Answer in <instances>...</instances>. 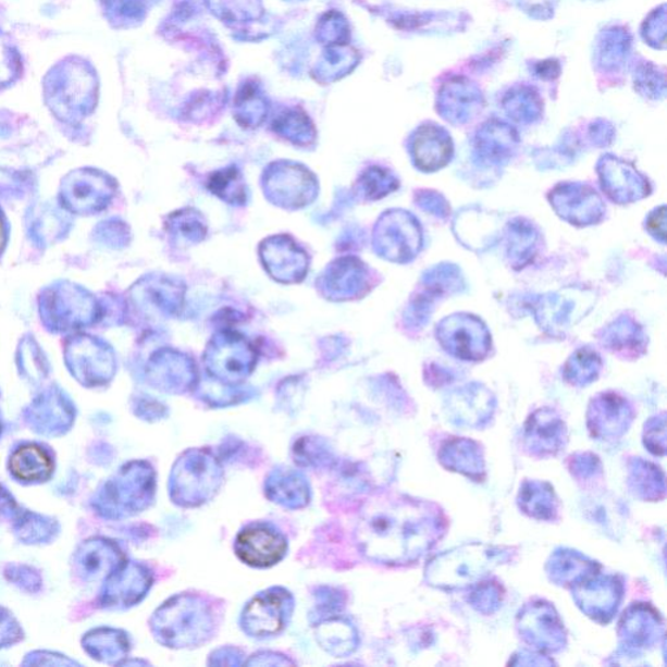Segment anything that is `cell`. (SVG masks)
Instances as JSON below:
<instances>
[{
    "mask_svg": "<svg viewBox=\"0 0 667 667\" xmlns=\"http://www.w3.org/2000/svg\"><path fill=\"white\" fill-rule=\"evenodd\" d=\"M445 519L437 507L408 498L373 502L362 512L358 528L362 553L374 563L409 565L439 543Z\"/></svg>",
    "mask_w": 667,
    "mask_h": 667,
    "instance_id": "1",
    "label": "cell"
},
{
    "mask_svg": "<svg viewBox=\"0 0 667 667\" xmlns=\"http://www.w3.org/2000/svg\"><path fill=\"white\" fill-rule=\"evenodd\" d=\"M511 556L508 547L487 544L471 543L453 547L429 560L425 581L439 590H466L508 563Z\"/></svg>",
    "mask_w": 667,
    "mask_h": 667,
    "instance_id": "2",
    "label": "cell"
},
{
    "mask_svg": "<svg viewBox=\"0 0 667 667\" xmlns=\"http://www.w3.org/2000/svg\"><path fill=\"white\" fill-rule=\"evenodd\" d=\"M162 642L175 649L201 644L213 629L209 607L201 600L181 596L170 600L157 614Z\"/></svg>",
    "mask_w": 667,
    "mask_h": 667,
    "instance_id": "3",
    "label": "cell"
},
{
    "mask_svg": "<svg viewBox=\"0 0 667 667\" xmlns=\"http://www.w3.org/2000/svg\"><path fill=\"white\" fill-rule=\"evenodd\" d=\"M263 189L269 200L287 209L307 207L319 194V184L301 164L274 163L263 175Z\"/></svg>",
    "mask_w": 667,
    "mask_h": 667,
    "instance_id": "4",
    "label": "cell"
},
{
    "mask_svg": "<svg viewBox=\"0 0 667 667\" xmlns=\"http://www.w3.org/2000/svg\"><path fill=\"white\" fill-rule=\"evenodd\" d=\"M205 362L213 378L226 383L246 380L256 365V349L244 336L223 332L209 343Z\"/></svg>",
    "mask_w": 667,
    "mask_h": 667,
    "instance_id": "5",
    "label": "cell"
},
{
    "mask_svg": "<svg viewBox=\"0 0 667 667\" xmlns=\"http://www.w3.org/2000/svg\"><path fill=\"white\" fill-rule=\"evenodd\" d=\"M171 482L177 501L184 505H200L220 485L221 468L208 454L189 453L177 461Z\"/></svg>",
    "mask_w": 667,
    "mask_h": 667,
    "instance_id": "6",
    "label": "cell"
},
{
    "mask_svg": "<svg viewBox=\"0 0 667 667\" xmlns=\"http://www.w3.org/2000/svg\"><path fill=\"white\" fill-rule=\"evenodd\" d=\"M517 629L526 643L541 652L557 653L567 643L564 622L546 601L527 604L518 614Z\"/></svg>",
    "mask_w": 667,
    "mask_h": 667,
    "instance_id": "7",
    "label": "cell"
},
{
    "mask_svg": "<svg viewBox=\"0 0 667 667\" xmlns=\"http://www.w3.org/2000/svg\"><path fill=\"white\" fill-rule=\"evenodd\" d=\"M623 593L619 578L600 572L572 586V597L580 610L600 623L610 622L616 616Z\"/></svg>",
    "mask_w": 667,
    "mask_h": 667,
    "instance_id": "8",
    "label": "cell"
},
{
    "mask_svg": "<svg viewBox=\"0 0 667 667\" xmlns=\"http://www.w3.org/2000/svg\"><path fill=\"white\" fill-rule=\"evenodd\" d=\"M418 222L402 211H390L382 217L375 230V248L380 255L393 261H408L419 252L420 231Z\"/></svg>",
    "mask_w": 667,
    "mask_h": 667,
    "instance_id": "9",
    "label": "cell"
},
{
    "mask_svg": "<svg viewBox=\"0 0 667 667\" xmlns=\"http://www.w3.org/2000/svg\"><path fill=\"white\" fill-rule=\"evenodd\" d=\"M442 345L457 358L480 360L489 351V335L482 323L470 316H454L441 323Z\"/></svg>",
    "mask_w": 667,
    "mask_h": 667,
    "instance_id": "10",
    "label": "cell"
},
{
    "mask_svg": "<svg viewBox=\"0 0 667 667\" xmlns=\"http://www.w3.org/2000/svg\"><path fill=\"white\" fill-rule=\"evenodd\" d=\"M633 416L632 406L622 396L601 394L588 409V429L597 440H617L629 431Z\"/></svg>",
    "mask_w": 667,
    "mask_h": 667,
    "instance_id": "11",
    "label": "cell"
},
{
    "mask_svg": "<svg viewBox=\"0 0 667 667\" xmlns=\"http://www.w3.org/2000/svg\"><path fill=\"white\" fill-rule=\"evenodd\" d=\"M289 606L286 592L274 590L260 594L244 610V631L255 638L275 635L286 625Z\"/></svg>",
    "mask_w": 667,
    "mask_h": 667,
    "instance_id": "12",
    "label": "cell"
},
{
    "mask_svg": "<svg viewBox=\"0 0 667 667\" xmlns=\"http://www.w3.org/2000/svg\"><path fill=\"white\" fill-rule=\"evenodd\" d=\"M261 259L270 275L282 283L306 279L309 260L288 236H274L262 243Z\"/></svg>",
    "mask_w": 667,
    "mask_h": 667,
    "instance_id": "13",
    "label": "cell"
},
{
    "mask_svg": "<svg viewBox=\"0 0 667 667\" xmlns=\"http://www.w3.org/2000/svg\"><path fill=\"white\" fill-rule=\"evenodd\" d=\"M235 551L244 564L270 567L286 556L287 541L273 528L252 526L237 536Z\"/></svg>",
    "mask_w": 667,
    "mask_h": 667,
    "instance_id": "14",
    "label": "cell"
},
{
    "mask_svg": "<svg viewBox=\"0 0 667 667\" xmlns=\"http://www.w3.org/2000/svg\"><path fill=\"white\" fill-rule=\"evenodd\" d=\"M523 441L524 447L534 457H554L567 444L566 424L553 409H539L526 422Z\"/></svg>",
    "mask_w": 667,
    "mask_h": 667,
    "instance_id": "15",
    "label": "cell"
},
{
    "mask_svg": "<svg viewBox=\"0 0 667 667\" xmlns=\"http://www.w3.org/2000/svg\"><path fill=\"white\" fill-rule=\"evenodd\" d=\"M445 409L455 425L481 428L492 419L495 400L486 388L479 385L467 386L448 396Z\"/></svg>",
    "mask_w": 667,
    "mask_h": 667,
    "instance_id": "16",
    "label": "cell"
},
{
    "mask_svg": "<svg viewBox=\"0 0 667 667\" xmlns=\"http://www.w3.org/2000/svg\"><path fill=\"white\" fill-rule=\"evenodd\" d=\"M618 632L627 649H652L664 637V623L651 605L632 604L620 619Z\"/></svg>",
    "mask_w": 667,
    "mask_h": 667,
    "instance_id": "17",
    "label": "cell"
},
{
    "mask_svg": "<svg viewBox=\"0 0 667 667\" xmlns=\"http://www.w3.org/2000/svg\"><path fill=\"white\" fill-rule=\"evenodd\" d=\"M440 460L447 470L464 473L477 481L484 479V455L477 442L467 439L447 441L441 448Z\"/></svg>",
    "mask_w": 667,
    "mask_h": 667,
    "instance_id": "18",
    "label": "cell"
},
{
    "mask_svg": "<svg viewBox=\"0 0 667 667\" xmlns=\"http://www.w3.org/2000/svg\"><path fill=\"white\" fill-rule=\"evenodd\" d=\"M546 572L553 583L572 588L581 580L600 572V565L579 552L558 549L547 560Z\"/></svg>",
    "mask_w": 667,
    "mask_h": 667,
    "instance_id": "19",
    "label": "cell"
},
{
    "mask_svg": "<svg viewBox=\"0 0 667 667\" xmlns=\"http://www.w3.org/2000/svg\"><path fill=\"white\" fill-rule=\"evenodd\" d=\"M452 153L450 137L444 131L425 125L416 134L413 156L419 169L434 171L444 168L450 161Z\"/></svg>",
    "mask_w": 667,
    "mask_h": 667,
    "instance_id": "20",
    "label": "cell"
},
{
    "mask_svg": "<svg viewBox=\"0 0 667 667\" xmlns=\"http://www.w3.org/2000/svg\"><path fill=\"white\" fill-rule=\"evenodd\" d=\"M601 176H603L604 189L613 197V200L630 201L645 195L643 177L626 163L616 160L604 162Z\"/></svg>",
    "mask_w": 667,
    "mask_h": 667,
    "instance_id": "21",
    "label": "cell"
},
{
    "mask_svg": "<svg viewBox=\"0 0 667 667\" xmlns=\"http://www.w3.org/2000/svg\"><path fill=\"white\" fill-rule=\"evenodd\" d=\"M518 505L528 517L546 521L557 518L558 499L546 482L526 481L520 487Z\"/></svg>",
    "mask_w": 667,
    "mask_h": 667,
    "instance_id": "22",
    "label": "cell"
},
{
    "mask_svg": "<svg viewBox=\"0 0 667 667\" xmlns=\"http://www.w3.org/2000/svg\"><path fill=\"white\" fill-rule=\"evenodd\" d=\"M325 287L335 299H349L360 294L366 285V270L359 261L345 259L328 270Z\"/></svg>",
    "mask_w": 667,
    "mask_h": 667,
    "instance_id": "23",
    "label": "cell"
},
{
    "mask_svg": "<svg viewBox=\"0 0 667 667\" xmlns=\"http://www.w3.org/2000/svg\"><path fill=\"white\" fill-rule=\"evenodd\" d=\"M558 190L575 201V205H564L557 208L566 220L572 223L590 224L597 222L603 214V202L593 189L583 186H565Z\"/></svg>",
    "mask_w": 667,
    "mask_h": 667,
    "instance_id": "24",
    "label": "cell"
},
{
    "mask_svg": "<svg viewBox=\"0 0 667 667\" xmlns=\"http://www.w3.org/2000/svg\"><path fill=\"white\" fill-rule=\"evenodd\" d=\"M630 485L633 494L645 501H658L665 497L664 472L643 459L637 458L632 461Z\"/></svg>",
    "mask_w": 667,
    "mask_h": 667,
    "instance_id": "25",
    "label": "cell"
},
{
    "mask_svg": "<svg viewBox=\"0 0 667 667\" xmlns=\"http://www.w3.org/2000/svg\"><path fill=\"white\" fill-rule=\"evenodd\" d=\"M11 471L25 481L46 480L52 472L49 455L37 446H24L12 455Z\"/></svg>",
    "mask_w": 667,
    "mask_h": 667,
    "instance_id": "26",
    "label": "cell"
},
{
    "mask_svg": "<svg viewBox=\"0 0 667 667\" xmlns=\"http://www.w3.org/2000/svg\"><path fill=\"white\" fill-rule=\"evenodd\" d=\"M208 188L211 194L231 205H243L247 201V187L236 168L217 171L209 177Z\"/></svg>",
    "mask_w": 667,
    "mask_h": 667,
    "instance_id": "27",
    "label": "cell"
},
{
    "mask_svg": "<svg viewBox=\"0 0 667 667\" xmlns=\"http://www.w3.org/2000/svg\"><path fill=\"white\" fill-rule=\"evenodd\" d=\"M168 230L173 239L181 244H196L207 235V224L200 213L192 209L177 211L170 215Z\"/></svg>",
    "mask_w": 667,
    "mask_h": 667,
    "instance_id": "28",
    "label": "cell"
},
{
    "mask_svg": "<svg viewBox=\"0 0 667 667\" xmlns=\"http://www.w3.org/2000/svg\"><path fill=\"white\" fill-rule=\"evenodd\" d=\"M157 365L163 369V382L166 383L168 390L188 387L192 381H195V367L186 356L166 351L158 356Z\"/></svg>",
    "mask_w": 667,
    "mask_h": 667,
    "instance_id": "29",
    "label": "cell"
},
{
    "mask_svg": "<svg viewBox=\"0 0 667 667\" xmlns=\"http://www.w3.org/2000/svg\"><path fill=\"white\" fill-rule=\"evenodd\" d=\"M600 369L601 361L596 354L579 351L567 362L565 375L573 385L583 386L597 379Z\"/></svg>",
    "mask_w": 667,
    "mask_h": 667,
    "instance_id": "30",
    "label": "cell"
},
{
    "mask_svg": "<svg viewBox=\"0 0 667 667\" xmlns=\"http://www.w3.org/2000/svg\"><path fill=\"white\" fill-rule=\"evenodd\" d=\"M275 131L288 138V140L308 145L314 140V129L306 116L296 114H287L275 122Z\"/></svg>",
    "mask_w": 667,
    "mask_h": 667,
    "instance_id": "31",
    "label": "cell"
},
{
    "mask_svg": "<svg viewBox=\"0 0 667 667\" xmlns=\"http://www.w3.org/2000/svg\"><path fill=\"white\" fill-rule=\"evenodd\" d=\"M360 190L368 200H378L398 187L394 177L379 168L369 169L360 177Z\"/></svg>",
    "mask_w": 667,
    "mask_h": 667,
    "instance_id": "32",
    "label": "cell"
},
{
    "mask_svg": "<svg viewBox=\"0 0 667 667\" xmlns=\"http://www.w3.org/2000/svg\"><path fill=\"white\" fill-rule=\"evenodd\" d=\"M477 588L468 597V603L479 613L492 614L498 609L502 603V590L495 581H479Z\"/></svg>",
    "mask_w": 667,
    "mask_h": 667,
    "instance_id": "33",
    "label": "cell"
},
{
    "mask_svg": "<svg viewBox=\"0 0 667 667\" xmlns=\"http://www.w3.org/2000/svg\"><path fill=\"white\" fill-rule=\"evenodd\" d=\"M307 486L304 479L297 477V474H280L279 479H276L275 484L270 486V489H276V498H279L281 504H285L286 506L289 504H295V507H299L304 504H307L308 499V491H291V489Z\"/></svg>",
    "mask_w": 667,
    "mask_h": 667,
    "instance_id": "34",
    "label": "cell"
},
{
    "mask_svg": "<svg viewBox=\"0 0 667 667\" xmlns=\"http://www.w3.org/2000/svg\"><path fill=\"white\" fill-rule=\"evenodd\" d=\"M644 445L652 454L664 457L666 453L665 413L656 416L645 424Z\"/></svg>",
    "mask_w": 667,
    "mask_h": 667,
    "instance_id": "35",
    "label": "cell"
},
{
    "mask_svg": "<svg viewBox=\"0 0 667 667\" xmlns=\"http://www.w3.org/2000/svg\"><path fill=\"white\" fill-rule=\"evenodd\" d=\"M598 465V460L596 457H592V455H580V457H575V461H573V471L575 472H583L581 473V477L583 478H590L593 477L594 473H596L597 470H600V468H597Z\"/></svg>",
    "mask_w": 667,
    "mask_h": 667,
    "instance_id": "36",
    "label": "cell"
},
{
    "mask_svg": "<svg viewBox=\"0 0 667 667\" xmlns=\"http://www.w3.org/2000/svg\"><path fill=\"white\" fill-rule=\"evenodd\" d=\"M649 228L653 235L662 237L665 240V208L657 210L655 214L650 218Z\"/></svg>",
    "mask_w": 667,
    "mask_h": 667,
    "instance_id": "37",
    "label": "cell"
}]
</instances>
